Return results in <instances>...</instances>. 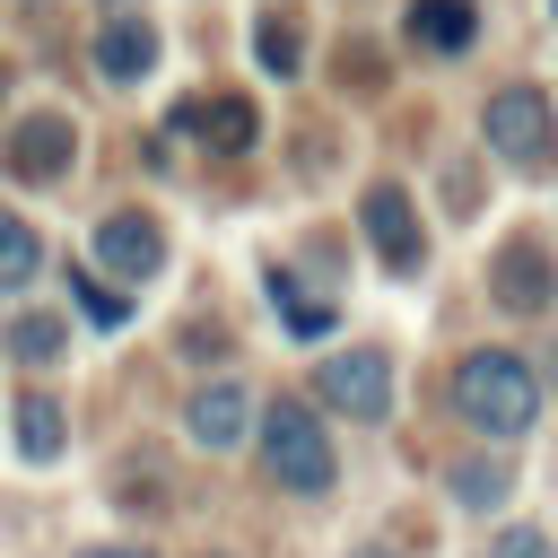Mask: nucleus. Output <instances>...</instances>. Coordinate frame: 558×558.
Returning <instances> with one entry per match:
<instances>
[{
	"label": "nucleus",
	"mask_w": 558,
	"mask_h": 558,
	"mask_svg": "<svg viewBox=\"0 0 558 558\" xmlns=\"http://www.w3.org/2000/svg\"><path fill=\"white\" fill-rule=\"evenodd\" d=\"M453 410L480 427V436H523L541 418V375L514 357V349H471L453 366Z\"/></svg>",
	"instance_id": "obj_1"
},
{
	"label": "nucleus",
	"mask_w": 558,
	"mask_h": 558,
	"mask_svg": "<svg viewBox=\"0 0 558 558\" xmlns=\"http://www.w3.org/2000/svg\"><path fill=\"white\" fill-rule=\"evenodd\" d=\"M61 445H70V436H61V401L26 392V401H17V453H26V462H61Z\"/></svg>",
	"instance_id": "obj_13"
},
{
	"label": "nucleus",
	"mask_w": 558,
	"mask_h": 558,
	"mask_svg": "<svg viewBox=\"0 0 558 558\" xmlns=\"http://www.w3.org/2000/svg\"><path fill=\"white\" fill-rule=\"evenodd\" d=\"M488 288H497V305H506V314H549V296H558V262H549V244H532V235L497 244Z\"/></svg>",
	"instance_id": "obj_6"
},
{
	"label": "nucleus",
	"mask_w": 558,
	"mask_h": 558,
	"mask_svg": "<svg viewBox=\"0 0 558 558\" xmlns=\"http://www.w3.org/2000/svg\"><path fill=\"white\" fill-rule=\"evenodd\" d=\"M270 296H279V323H288L296 340H323V331H331V305H305V296H296L279 270H270Z\"/></svg>",
	"instance_id": "obj_17"
},
{
	"label": "nucleus",
	"mask_w": 558,
	"mask_h": 558,
	"mask_svg": "<svg viewBox=\"0 0 558 558\" xmlns=\"http://www.w3.org/2000/svg\"><path fill=\"white\" fill-rule=\"evenodd\" d=\"M262 462H270V480H279V488H296V497H323V488L340 480L331 436L314 427V410H305V401H270V410H262Z\"/></svg>",
	"instance_id": "obj_2"
},
{
	"label": "nucleus",
	"mask_w": 558,
	"mask_h": 558,
	"mask_svg": "<svg viewBox=\"0 0 558 558\" xmlns=\"http://www.w3.org/2000/svg\"><path fill=\"white\" fill-rule=\"evenodd\" d=\"M70 288H78V305H87V323H105V331H113V323H131V296H113L105 279H87V270H78Z\"/></svg>",
	"instance_id": "obj_18"
},
{
	"label": "nucleus",
	"mask_w": 558,
	"mask_h": 558,
	"mask_svg": "<svg viewBox=\"0 0 558 558\" xmlns=\"http://www.w3.org/2000/svg\"><path fill=\"white\" fill-rule=\"evenodd\" d=\"M471 35H480L471 0H410V44L418 52H471Z\"/></svg>",
	"instance_id": "obj_12"
},
{
	"label": "nucleus",
	"mask_w": 558,
	"mask_h": 558,
	"mask_svg": "<svg viewBox=\"0 0 558 558\" xmlns=\"http://www.w3.org/2000/svg\"><path fill=\"white\" fill-rule=\"evenodd\" d=\"M488 558H558V549H549V532H532V523H506V532L488 541Z\"/></svg>",
	"instance_id": "obj_20"
},
{
	"label": "nucleus",
	"mask_w": 558,
	"mask_h": 558,
	"mask_svg": "<svg viewBox=\"0 0 558 558\" xmlns=\"http://www.w3.org/2000/svg\"><path fill=\"white\" fill-rule=\"evenodd\" d=\"M0 349L26 357V366H52V357H61V323H52V314H9V323H0Z\"/></svg>",
	"instance_id": "obj_14"
},
{
	"label": "nucleus",
	"mask_w": 558,
	"mask_h": 558,
	"mask_svg": "<svg viewBox=\"0 0 558 558\" xmlns=\"http://www.w3.org/2000/svg\"><path fill=\"white\" fill-rule=\"evenodd\" d=\"M314 392L340 418H384L392 410V366H384V349H340V357L314 366Z\"/></svg>",
	"instance_id": "obj_4"
},
{
	"label": "nucleus",
	"mask_w": 558,
	"mask_h": 558,
	"mask_svg": "<svg viewBox=\"0 0 558 558\" xmlns=\"http://www.w3.org/2000/svg\"><path fill=\"white\" fill-rule=\"evenodd\" d=\"M445 488H453V506H471V514H480V506H497V497H506V462H488V453H462Z\"/></svg>",
	"instance_id": "obj_15"
},
{
	"label": "nucleus",
	"mask_w": 558,
	"mask_h": 558,
	"mask_svg": "<svg viewBox=\"0 0 558 558\" xmlns=\"http://www.w3.org/2000/svg\"><path fill=\"white\" fill-rule=\"evenodd\" d=\"M357 227H366V244L384 253V270H392V279L427 270V235H418V218H410V192H401V183H375V192L357 201Z\"/></svg>",
	"instance_id": "obj_5"
},
{
	"label": "nucleus",
	"mask_w": 558,
	"mask_h": 558,
	"mask_svg": "<svg viewBox=\"0 0 558 558\" xmlns=\"http://www.w3.org/2000/svg\"><path fill=\"white\" fill-rule=\"evenodd\" d=\"M96 262H105L113 279H148V270L166 262L157 218H148V209H105V218H96Z\"/></svg>",
	"instance_id": "obj_7"
},
{
	"label": "nucleus",
	"mask_w": 558,
	"mask_h": 558,
	"mask_svg": "<svg viewBox=\"0 0 558 558\" xmlns=\"http://www.w3.org/2000/svg\"><path fill=\"white\" fill-rule=\"evenodd\" d=\"M70 122L61 113H26L17 131H9V174H26V183H61L70 174Z\"/></svg>",
	"instance_id": "obj_9"
},
{
	"label": "nucleus",
	"mask_w": 558,
	"mask_h": 558,
	"mask_svg": "<svg viewBox=\"0 0 558 558\" xmlns=\"http://www.w3.org/2000/svg\"><path fill=\"white\" fill-rule=\"evenodd\" d=\"M35 262H44V244H35V227L0 209V288H26V279H35Z\"/></svg>",
	"instance_id": "obj_16"
},
{
	"label": "nucleus",
	"mask_w": 558,
	"mask_h": 558,
	"mask_svg": "<svg viewBox=\"0 0 558 558\" xmlns=\"http://www.w3.org/2000/svg\"><path fill=\"white\" fill-rule=\"evenodd\" d=\"M296 61H305V52H296V35H288V17H262V70H279V78H288Z\"/></svg>",
	"instance_id": "obj_19"
},
{
	"label": "nucleus",
	"mask_w": 558,
	"mask_h": 558,
	"mask_svg": "<svg viewBox=\"0 0 558 558\" xmlns=\"http://www.w3.org/2000/svg\"><path fill=\"white\" fill-rule=\"evenodd\" d=\"M87 558H157V549H140V541H113V549H87Z\"/></svg>",
	"instance_id": "obj_21"
},
{
	"label": "nucleus",
	"mask_w": 558,
	"mask_h": 558,
	"mask_svg": "<svg viewBox=\"0 0 558 558\" xmlns=\"http://www.w3.org/2000/svg\"><path fill=\"white\" fill-rule=\"evenodd\" d=\"M183 427H192L209 453H227V445H244V427H253V392H244V384H201L192 410H183Z\"/></svg>",
	"instance_id": "obj_10"
},
{
	"label": "nucleus",
	"mask_w": 558,
	"mask_h": 558,
	"mask_svg": "<svg viewBox=\"0 0 558 558\" xmlns=\"http://www.w3.org/2000/svg\"><path fill=\"white\" fill-rule=\"evenodd\" d=\"M96 70H105V78H148V70H157V26H148V17H105Z\"/></svg>",
	"instance_id": "obj_11"
},
{
	"label": "nucleus",
	"mask_w": 558,
	"mask_h": 558,
	"mask_svg": "<svg viewBox=\"0 0 558 558\" xmlns=\"http://www.w3.org/2000/svg\"><path fill=\"white\" fill-rule=\"evenodd\" d=\"M174 131H192V140L218 148V157H244V148L262 140V113H253L244 96H192V105L174 113Z\"/></svg>",
	"instance_id": "obj_8"
},
{
	"label": "nucleus",
	"mask_w": 558,
	"mask_h": 558,
	"mask_svg": "<svg viewBox=\"0 0 558 558\" xmlns=\"http://www.w3.org/2000/svg\"><path fill=\"white\" fill-rule=\"evenodd\" d=\"M480 131H488V148H497L506 166H523V174H549V166H558V122H549V96H541V87H497L488 113H480Z\"/></svg>",
	"instance_id": "obj_3"
}]
</instances>
